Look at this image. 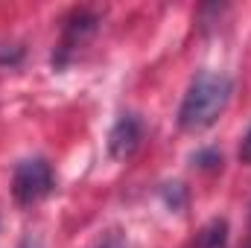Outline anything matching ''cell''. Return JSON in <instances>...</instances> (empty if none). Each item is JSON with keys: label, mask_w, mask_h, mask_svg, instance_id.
<instances>
[{"label": "cell", "mask_w": 251, "mask_h": 248, "mask_svg": "<svg viewBox=\"0 0 251 248\" xmlns=\"http://www.w3.org/2000/svg\"><path fill=\"white\" fill-rule=\"evenodd\" d=\"M240 161H243V164H251V128L246 131V137H243V143H240Z\"/></svg>", "instance_id": "cell-9"}, {"label": "cell", "mask_w": 251, "mask_h": 248, "mask_svg": "<svg viewBox=\"0 0 251 248\" xmlns=\"http://www.w3.org/2000/svg\"><path fill=\"white\" fill-rule=\"evenodd\" d=\"M234 94V82L231 76L219 73V70H201L193 76L187 94L178 105V125L184 131H204L216 123Z\"/></svg>", "instance_id": "cell-1"}, {"label": "cell", "mask_w": 251, "mask_h": 248, "mask_svg": "<svg viewBox=\"0 0 251 248\" xmlns=\"http://www.w3.org/2000/svg\"><path fill=\"white\" fill-rule=\"evenodd\" d=\"M164 198H167V204L173 207V210H181L184 207V198H187V193H184V184H164Z\"/></svg>", "instance_id": "cell-7"}, {"label": "cell", "mask_w": 251, "mask_h": 248, "mask_svg": "<svg viewBox=\"0 0 251 248\" xmlns=\"http://www.w3.org/2000/svg\"><path fill=\"white\" fill-rule=\"evenodd\" d=\"M56 190V175L47 158H26L12 173V196L21 207H32Z\"/></svg>", "instance_id": "cell-2"}, {"label": "cell", "mask_w": 251, "mask_h": 248, "mask_svg": "<svg viewBox=\"0 0 251 248\" xmlns=\"http://www.w3.org/2000/svg\"><path fill=\"white\" fill-rule=\"evenodd\" d=\"M18 248H44V243H41V237H35V234H26V237L18 243Z\"/></svg>", "instance_id": "cell-10"}, {"label": "cell", "mask_w": 251, "mask_h": 248, "mask_svg": "<svg viewBox=\"0 0 251 248\" xmlns=\"http://www.w3.org/2000/svg\"><path fill=\"white\" fill-rule=\"evenodd\" d=\"M97 29H100V15H97V12H88V9L73 12V15L67 18V24H64V35H62V44H59V56H53V64L62 67V64L67 62V56H70L79 44H85Z\"/></svg>", "instance_id": "cell-4"}, {"label": "cell", "mask_w": 251, "mask_h": 248, "mask_svg": "<svg viewBox=\"0 0 251 248\" xmlns=\"http://www.w3.org/2000/svg\"><path fill=\"white\" fill-rule=\"evenodd\" d=\"M193 167L199 170H213V167H222V155L216 149H199L193 155Z\"/></svg>", "instance_id": "cell-6"}, {"label": "cell", "mask_w": 251, "mask_h": 248, "mask_svg": "<svg viewBox=\"0 0 251 248\" xmlns=\"http://www.w3.org/2000/svg\"><path fill=\"white\" fill-rule=\"evenodd\" d=\"M143 120L137 117V114H120L117 117V123L111 125V131H108V155L114 158V161H128L137 149H140V143H143Z\"/></svg>", "instance_id": "cell-3"}, {"label": "cell", "mask_w": 251, "mask_h": 248, "mask_svg": "<svg viewBox=\"0 0 251 248\" xmlns=\"http://www.w3.org/2000/svg\"><path fill=\"white\" fill-rule=\"evenodd\" d=\"M94 248H128V246H126V240L120 237V234H105Z\"/></svg>", "instance_id": "cell-8"}, {"label": "cell", "mask_w": 251, "mask_h": 248, "mask_svg": "<svg viewBox=\"0 0 251 248\" xmlns=\"http://www.w3.org/2000/svg\"><path fill=\"white\" fill-rule=\"evenodd\" d=\"M193 248H228V219H222V216L210 219V222L199 231Z\"/></svg>", "instance_id": "cell-5"}, {"label": "cell", "mask_w": 251, "mask_h": 248, "mask_svg": "<svg viewBox=\"0 0 251 248\" xmlns=\"http://www.w3.org/2000/svg\"><path fill=\"white\" fill-rule=\"evenodd\" d=\"M249 231H251V213H249Z\"/></svg>", "instance_id": "cell-11"}]
</instances>
